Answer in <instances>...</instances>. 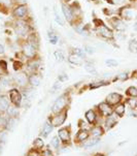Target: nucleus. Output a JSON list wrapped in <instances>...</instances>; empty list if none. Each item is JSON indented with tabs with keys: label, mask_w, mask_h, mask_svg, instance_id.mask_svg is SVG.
Here are the masks:
<instances>
[{
	"label": "nucleus",
	"mask_w": 137,
	"mask_h": 156,
	"mask_svg": "<svg viewBox=\"0 0 137 156\" xmlns=\"http://www.w3.org/2000/svg\"><path fill=\"white\" fill-rule=\"evenodd\" d=\"M69 105H70V96L69 93L66 92V93L62 94L61 96L58 97L56 101L54 102V105L52 107V112L53 114H57L62 112V111H65L68 109Z\"/></svg>",
	"instance_id": "1"
},
{
	"label": "nucleus",
	"mask_w": 137,
	"mask_h": 156,
	"mask_svg": "<svg viewBox=\"0 0 137 156\" xmlns=\"http://www.w3.org/2000/svg\"><path fill=\"white\" fill-rule=\"evenodd\" d=\"M21 53L23 54L24 57L29 59H34V58H37L38 56V49L36 47H34L32 44H30L27 39H24L21 43Z\"/></svg>",
	"instance_id": "2"
},
{
	"label": "nucleus",
	"mask_w": 137,
	"mask_h": 156,
	"mask_svg": "<svg viewBox=\"0 0 137 156\" xmlns=\"http://www.w3.org/2000/svg\"><path fill=\"white\" fill-rule=\"evenodd\" d=\"M12 16L15 20H27L29 19V9L26 3L15 5L12 10Z\"/></svg>",
	"instance_id": "3"
},
{
	"label": "nucleus",
	"mask_w": 137,
	"mask_h": 156,
	"mask_svg": "<svg viewBox=\"0 0 137 156\" xmlns=\"http://www.w3.org/2000/svg\"><path fill=\"white\" fill-rule=\"evenodd\" d=\"M66 119H67V110H65L60 113L54 114L52 117L49 118V122H51V124L54 127H59V126L64 124Z\"/></svg>",
	"instance_id": "4"
},
{
	"label": "nucleus",
	"mask_w": 137,
	"mask_h": 156,
	"mask_svg": "<svg viewBox=\"0 0 137 156\" xmlns=\"http://www.w3.org/2000/svg\"><path fill=\"white\" fill-rule=\"evenodd\" d=\"M9 98L10 100V104L20 108L23 102V95L21 93L19 88H12L9 91Z\"/></svg>",
	"instance_id": "5"
},
{
	"label": "nucleus",
	"mask_w": 137,
	"mask_h": 156,
	"mask_svg": "<svg viewBox=\"0 0 137 156\" xmlns=\"http://www.w3.org/2000/svg\"><path fill=\"white\" fill-rule=\"evenodd\" d=\"M61 7H62L63 15H64V17H65V20H66L71 26H75L76 19H75V16L73 14L72 9H71L70 5L68 3H61Z\"/></svg>",
	"instance_id": "6"
},
{
	"label": "nucleus",
	"mask_w": 137,
	"mask_h": 156,
	"mask_svg": "<svg viewBox=\"0 0 137 156\" xmlns=\"http://www.w3.org/2000/svg\"><path fill=\"white\" fill-rule=\"evenodd\" d=\"M28 78H29V76L27 75V73H26L25 71L21 70V71H18V73L15 75V76H14V81H15V83L17 84V86H18V87H20V88L26 89V88H27V87L29 86Z\"/></svg>",
	"instance_id": "7"
},
{
	"label": "nucleus",
	"mask_w": 137,
	"mask_h": 156,
	"mask_svg": "<svg viewBox=\"0 0 137 156\" xmlns=\"http://www.w3.org/2000/svg\"><path fill=\"white\" fill-rule=\"evenodd\" d=\"M96 31H97V35H99L100 37L107 39V41H114L115 39L114 31H112L108 26L105 25V24L100 26L98 28H96Z\"/></svg>",
	"instance_id": "8"
},
{
	"label": "nucleus",
	"mask_w": 137,
	"mask_h": 156,
	"mask_svg": "<svg viewBox=\"0 0 137 156\" xmlns=\"http://www.w3.org/2000/svg\"><path fill=\"white\" fill-rule=\"evenodd\" d=\"M98 111H99L100 115H101L102 117H105V118L114 114V108H112V105L107 104L106 101L100 102V104L98 105Z\"/></svg>",
	"instance_id": "9"
},
{
	"label": "nucleus",
	"mask_w": 137,
	"mask_h": 156,
	"mask_svg": "<svg viewBox=\"0 0 137 156\" xmlns=\"http://www.w3.org/2000/svg\"><path fill=\"white\" fill-rule=\"evenodd\" d=\"M109 23L112 25V28L117 31H124L126 29V25L124 23V20L121 19L118 16H114L109 19Z\"/></svg>",
	"instance_id": "10"
},
{
	"label": "nucleus",
	"mask_w": 137,
	"mask_h": 156,
	"mask_svg": "<svg viewBox=\"0 0 137 156\" xmlns=\"http://www.w3.org/2000/svg\"><path fill=\"white\" fill-rule=\"evenodd\" d=\"M122 99H123V96L120 93H118V92H112V93H109L107 95L105 101H106L107 104H109L110 105H112V107H115L117 105L121 104Z\"/></svg>",
	"instance_id": "11"
},
{
	"label": "nucleus",
	"mask_w": 137,
	"mask_h": 156,
	"mask_svg": "<svg viewBox=\"0 0 137 156\" xmlns=\"http://www.w3.org/2000/svg\"><path fill=\"white\" fill-rule=\"evenodd\" d=\"M59 137L61 140V142L63 143L64 145H67L70 143V140H71V133H70V126L68 127H64V128H61L59 130Z\"/></svg>",
	"instance_id": "12"
},
{
	"label": "nucleus",
	"mask_w": 137,
	"mask_h": 156,
	"mask_svg": "<svg viewBox=\"0 0 137 156\" xmlns=\"http://www.w3.org/2000/svg\"><path fill=\"white\" fill-rule=\"evenodd\" d=\"M118 16L123 20H132L133 19V12L128 6H124L118 9Z\"/></svg>",
	"instance_id": "13"
},
{
	"label": "nucleus",
	"mask_w": 137,
	"mask_h": 156,
	"mask_svg": "<svg viewBox=\"0 0 137 156\" xmlns=\"http://www.w3.org/2000/svg\"><path fill=\"white\" fill-rule=\"evenodd\" d=\"M28 83L31 88H36V87H38L41 83V78H40V76H39V73H31L28 78Z\"/></svg>",
	"instance_id": "14"
},
{
	"label": "nucleus",
	"mask_w": 137,
	"mask_h": 156,
	"mask_svg": "<svg viewBox=\"0 0 137 156\" xmlns=\"http://www.w3.org/2000/svg\"><path fill=\"white\" fill-rule=\"evenodd\" d=\"M10 105V100L6 94H0V114H6Z\"/></svg>",
	"instance_id": "15"
},
{
	"label": "nucleus",
	"mask_w": 137,
	"mask_h": 156,
	"mask_svg": "<svg viewBox=\"0 0 137 156\" xmlns=\"http://www.w3.org/2000/svg\"><path fill=\"white\" fill-rule=\"evenodd\" d=\"M26 39L29 41L30 44H32L34 47H36L37 49H39V44H40V38H39V35L37 34V32L35 31H32L27 35Z\"/></svg>",
	"instance_id": "16"
},
{
	"label": "nucleus",
	"mask_w": 137,
	"mask_h": 156,
	"mask_svg": "<svg viewBox=\"0 0 137 156\" xmlns=\"http://www.w3.org/2000/svg\"><path fill=\"white\" fill-rule=\"evenodd\" d=\"M67 60H68V62H69L70 64L74 65V66H81V65H83V63H84L83 62L84 59H81L80 56H77V55L74 54V53H71V54H69Z\"/></svg>",
	"instance_id": "17"
},
{
	"label": "nucleus",
	"mask_w": 137,
	"mask_h": 156,
	"mask_svg": "<svg viewBox=\"0 0 137 156\" xmlns=\"http://www.w3.org/2000/svg\"><path fill=\"white\" fill-rule=\"evenodd\" d=\"M86 119L89 122V124L93 125V124L96 123L97 120H98V116H97V114L94 110H89L86 112Z\"/></svg>",
	"instance_id": "18"
},
{
	"label": "nucleus",
	"mask_w": 137,
	"mask_h": 156,
	"mask_svg": "<svg viewBox=\"0 0 137 156\" xmlns=\"http://www.w3.org/2000/svg\"><path fill=\"white\" fill-rule=\"evenodd\" d=\"M90 136V130L88 129H80L76 134V141L77 142H86Z\"/></svg>",
	"instance_id": "19"
},
{
	"label": "nucleus",
	"mask_w": 137,
	"mask_h": 156,
	"mask_svg": "<svg viewBox=\"0 0 137 156\" xmlns=\"http://www.w3.org/2000/svg\"><path fill=\"white\" fill-rule=\"evenodd\" d=\"M47 37L50 39V43L52 44H57L59 43V35L56 31H54L53 29L47 31Z\"/></svg>",
	"instance_id": "20"
},
{
	"label": "nucleus",
	"mask_w": 137,
	"mask_h": 156,
	"mask_svg": "<svg viewBox=\"0 0 137 156\" xmlns=\"http://www.w3.org/2000/svg\"><path fill=\"white\" fill-rule=\"evenodd\" d=\"M84 67H85V70L87 71V73H90V75H93V76H97V75H98L96 67H95V65L92 62L86 61L85 64H84Z\"/></svg>",
	"instance_id": "21"
},
{
	"label": "nucleus",
	"mask_w": 137,
	"mask_h": 156,
	"mask_svg": "<svg viewBox=\"0 0 137 156\" xmlns=\"http://www.w3.org/2000/svg\"><path fill=\"white\" fill-rule=\"evenodd\" d=\"M6 115L9 116V118H15V117H18V116H19V108L15 107V105H9V108L7 109Z\"/></svg>",
	"instance_id": "22"
},
{
	"label": "nucleus",
	"mask_w": 137,
	"mask_h": 156,
	"mask_svg": "<svg viewBox=\"0 0 137 156\" xmlns=\"http://www.w3.org/2000/svg\"><path fill=\"white\" fill-rule=\"evenodd\" d=\"M90 133H91V134L93 136L99 137V136H101L102 134H103L104 130H103V128L101 127V125H94L93 127L90 129Z\"/></svg>",
	"instance_id": "23"
},
{
	"label": "nucleus",
	"mask_w": 137,
	"mask_h": 156,
	"mask_svg": "<svg viewBox=\"0 0 137 156\" xmlns=\"http://www.w3.org/2000/svg\"><path fill=\"white\" fill-rule=\"evenodd\" d=\"M115 123H117V119L115 118L114 114H112V115H110V116H108V117L105 118L104 124H105V127H106L107 129L114 127V126L115 125Z\"/></svg>",
	"instance_id": "24"
},
{
	"label": "nucleus",
	"mask_w": 137,
	"mask_h": 156,
	"mask_svg": "<svg viewBox=\"0 0 137 156\" xmlns=\"http://www.w3.org/2000/svg\"><path fill=\"white\" fill-rule=\"evenodd\" d=\"M53 127H54V126L52 125L51 122H49V121L46 122V123H44L43 129H41V136H47L50 133H52Z\"/></svg>",
	"instance_id": "25"
},
{
	"label": "nucleus",
	"mask_w": 137,
	"mask_h": 156,
	"mask_svg": "<svg viewBox=\"0 0 137 156\" xmlns=\"http://www.w3.org/2000/svg\"><path fill=\"white\" fill-rule=\"evenodd\" d=\"M114 113L118 117H123L124 114H125V105L124 104H118L115 105L114 109Z\"/></svg>",
	"instance_id": "26"
},
{
	"label": "nucleus",
	"mask_w": 137,
	"mask_h": 156,
	"mask_svg": "<svg viewBox=\"0 0 137 156\" xmlns=\"http://www.w3.org/2000/svg\"><path fill=\"white\" fill-rule=\"evenodd\" d=\"M105 85H108V82L107 81H97V82H93L89 85V88L91 90H94V89H97V88H100L102 86H105Z\"/></svg>",
	"instance_id": "27"
},
{
	"label": "nucleus",
	"mask_w": 137,
	"mask_h": 156,
	"mask_svg": "<svg viewBox=\"0 0 137 156\" xmlns=\"http://www.w3.org/2000/svg\"><path fill=\"white\" fill-rule=\"evenodd\" d=\"M33 149H36L38 150V151H40L41 149H43V147L44 146V143H43V140L41 139V137H37V139H35V141L33 142Z\"/></svg>",
	"instance_id": "28"
},
{
	"label": "nucleus",
	"mask_w": 137,
	"mask_h": 156,
	"mask_svg": "<svg viewBox=\"0 0 137 156\" xmlns=\"http://www.w3.org/2000/svg\"><path fill=\"white\" fill-rule=\"evenodd\" d=\"M54 57L58 62H62L65 60V55L62 50H56V51L54 52Z\"/></svg>",
	"instance_id": "29"
},
{
	"label": "nucleus",
	"mask_w": 137,
	"mask_h": 156,
	"mask_svg": "<svg viewBox=\"0 0 137 156\" xmlns=\"http://www.w3.org/2000/svg\"><path fill=\"white\" fill-rule=\"evenodd\" d=\"M99 137L97 136H94L93 139H90L89 141H86V143L84 144V147L85 148H89V147H93L95 145H97L99 143Z\"/></svg>",
	"instance_id": "30"
},
{
	"label": "nucleus",
	"mask_w": 137,
	"mask_h": 156,
	"mask_svg": "<svg viewBox=\"0 0 137 156\" xmlns=\"http://www.w3.org/2000/svg\"><path fill=\"white\" fill-rule=\"evenodd\" d=\"M72 53H74V54H76L77 56H80L81 59H84V60L87 59V54H86L85 50L81 49V48H74Z\"/></svg>",
	"instance_id": "31"
},
{
	"label": "nucleus",
	"mask_w": 137,
	"mask_h": 156,
	"mask_svg": "<svg viewBox=\"0 0 137 156\" xmlns=\"http://www.w3.org/2000/svg\"><path fill=\"white\" fill-rule=\"evenodd\" d=\"M0 71L2 75H9V69H7V62L3 59H0Z\"/></svg>",
	"instance_id": "32"
},
{
	"label": "nucleus",
	"mask_w": 137,
	"mask_h": 156,
	"mask_svg": "<svg viewBox=\"0 0 137 156\" xmlns=\"http://www.w3.org/2000/svg\"><path fill=\"white\" fill-rule=\"evenodd\" d=\"M126 93H127L128 96L130 97H137V88L136 87H129V88L127 89V91H126Z\"/></svg>",
	"instance_id": "33"
},
{
	"label": "nucleus",
	"mask_w": 137,
	"mask_h": 156,
	"mask_svg": "<svg viewBox=\"0 0 137 156\" xmlns=\"http://www.w3.org/2000/svg\"><path fill=\"white\" fill-rule=\"evenodd\" d=\"M55 21H56L57 24H59L60 26H64L65 21L61 16H60L59 12H57V9H55Z\"/></svg>",
	"instance_id": "34"
},
{
	"label": "nucleus",
	"mask_w": 137,
	"mask_h": 156,
	"mask_svg": "<svg viewBox=\"0 0 137 156\" xmlns=\"http://www.w3.org/2000/svg\"><path fill=\"white\" fill-rule=\"evenodd\" d=\"M7 141V129L3 128L0 130V144H3Z\"/></svg>",
	"instance_id": "35"
},
{
	"label": "nucleus",
	"mask_w": 137,
	"mask_h": 156,
	"mask_svg": "<svg viewBox=\"0 0 137 156\" xmlns=\"http://www.w3.org/2000/svg\"><path fill=\"white\" fill-rule=\"evenodd\" d=\"M127 104L129 105L130 109L135 110L136 108H137V99H136V97H131V98H129L127 100Z\"/></svg>",
	"instance_id": "36"
},
{
	"label": "nucleus",
	"mask_w": 137,
	"mask_h": 156,
	"mask_svg": "<svg viewBox=\"0 0 137 156\" xmlns=\"http://www.w3.org/2000/svg\"><path fill=\"white\" fill-rule=\"evenodd\" d=\"M23 66H24V63L22 61H20V60H15L14 62V69L17 71H21L23 70Z\"/></svg>",
	"instance_id": "37"
},
{
	"label": "nucleus",
	"mask_w": 137,
	"mask_h": 156,
	"mask_svg": "<svg viewBox=\"0 0 137 156\" xmlns=\"http://www.w3.org/2000/svg\"><path fill=\"white\" fill-rule=\"evenodd\" d=\"M105 64H106V66H108V67H115L118 65V62L115 59H111V58H110V59L105 60Z\"/></svg>",
	"instance_id": "38"
},
{
	"label": "nucleus",
	"mask_w": 137,
	"mask_h": 156,
	"mask_svg": "<svg viewBox=\"0 0 137 156\" xmlns=\"http://www.w3.org/2000/svg\"><path fill=\"white\" fill-rule=\"evenodd\" d=\"M136 48H137L136 39H132V41H130V43H129V50H130V52L136 51Z\"/></svg>",
	"instance_id": "39"
},
{
	"label": "nucleus",
	"mask_w": 137,
	"mask_h": 156,
	"mask_svg": "<svg viewBox=\"0 0 137 156\" xmlns=\"http://www.w3.org/2000/svg\"><path fill=\"white\" fill-rule=\"evenodd\" d=\"M84 50H85L86 54H88V55H93L95 53V49L92 46H89V44H86Z\"/></svg>",
	"instance_id": "40"
},
{
	"label": "nucleus",
	"mask_w": 137,
	"mask_h": 156,
	"mask_svg": "<svg viewBox=\"0 0 137 156\" xmlns=\"http://www.w3.org/2000/svg\"><path fill=\"white\" fill-rule=\"evenodd\" d=\"M51 145H52L53 147L55 148V149H57V148H59V146H60V137L55 136L54 139L52 140Z\"/></svg>",
	"instance_id": "41"
},
{
	"label": "nucleus",
	"mask_w": 137,
	"mask_h": 156,
	"mask_svg": "<svg viewBox=\"0 0 137 156\" xmlns=\"http://www.w3.org/2000/svg\"><path fill=\"white\" fill-rule=\"evenodd\" d=\"M60 88H61V82H56V83L54 84V86H53V88L51 89V93H55L56 91H58Z\"/></svg>",
	"instance_id": "42"
},
{
	"label": "nucleus",
	"mask_w": 137,
	"mask_h": 156,
	"mask_svg": "<svg viewBox=\"0 0 137 156\" xmlns=\"http://www.w3.org/2000/svg\"><path fill=\"white\" fill-rule=\"evenodd\" d=\"M128 78H129V76H128V73H120V75H118V76H117V80L126 81Z\"/></svg>",
	"instance_id": "43"
},
{
	"label": "nucleus",
	"mask_w": 137,
	"mask_h": 156,
	"mask_svg": "<svg viewBox=\"0 0 137 156\" xmlns=\"http://www.w3.org/2000/svg\"><path fill=\"white\" fill-rule=\"evenodd\" d=\"M39 155H40V151H38L36 149H31L27 154V156H39Z\"/></svg>",
	"instance_id": "44"
},
{
	"label": "nucleus",
	"mask_w": 137,
	"mask_h": 156,
	"mask_svg": "<svg viewBox=\"0 0 137 156\" xmlns=\"http://www.w3.org/2000/svg\"><path fill=\"white\" fill-rule=\"evenodd\" d=\"M93 23H94V25H95V27H96V28H98V27H100V26H102V25H104V22L102 20H100V19H94Z\"/></svg>",
	"instance_id": "45"
},
{
	"label": "nucleus",
	"mask_w": 137,
	"mask_h": 156,
	"mask_svg": "<svg viewBox=\"0 0 137 156\" xmlns=\"http://www.w3.org/2000/svg\"><path fill=\"white\" fill-rule=\"evenodd\" d=\"M40 156H54L53 152L50 149H44L40 152Z\"/></svg>",
	"instance_id": "46"
},
{
	"label": "nucleus",
	"mask_w": 137,
	"mask_h": 156,
	"mask_svg": "<svg viewBox=\"0 0 137 156\" xmlns=\"http://www.w3.org/2000/svg\"><path fill=\"white\" fill-rule=\"evenodd\" d=\"M58 80H59L60 82H65V81H67L68 80V76L66 75V73H61L59 76H58Z\"/></svg>",
	"instance_id": "47"
},
{
	"label": "nucleus",
	"mask_w": 137,
	"mask_h": 156,
	"mask_svg": "<svg viewBox=\"0 0 137 156\" xmlns=\"http://www.w3.org/2000/svg\"><path fill=\"white\" fill-rule=\"evenodd\" d=\"M4 53H5V49H4L3 44H0V55H4Z\"/></svg>",
	"instance_id": "48"
},
{
	"label": "nucleus",
	"mask_w": 137,
	"mask_h": 156,
	"mask_svg": "<svg viewBox=\"0 0 137 156\" xmlns=\"http://www.w3.org/2000/svg\"><path fill=\"white\" fill-rule=\"evenodd\" d=\"M71 1H72V0H63V2H61V3H68L69 4Z\"/></svg>",
	"instance_id": "49"
},
{
	"label": "nucleus",
	"mask_w": 137,
	"mask_h": 156,
	"mask_svg": "<svg viewBox=\"0 0 137 156\" xmlns=\"http://www.w3.org/2000/svg\"><path fill=\"white\" fill-rule=\"evenodd\" d=\"M105 1H107L110 4H115V1H112V0H105Z\"/></svg>",
	"instance_id": "50"
},
{
	"label": "nucleus",
	"mask_w": 137,
	"mask_h": 156,
	"mask_svg": "<svg viewBox=\"0 0 137 156\" xmlns=\"http://www.w3.org/2000/svg\"><path fill=\"white\" fill-rule=\"evenodd\" d=\"M96 156H104V155H102V154H97Z\"/></svg>",
	"instance_id": "51"
},
{
	"label": "nucleus",
	"mask_w": 137,
	"mask_h": 156,
	"mask_svg": "<svg viewBox=\"0 0 137 156\" xmlns=\"http://www.w3.org/2000/svg\"><path fill=\"white\" fill-rule=\"evenodd\" d=\"M136 78H137V71H136Z\"/></svg>",
	"instance_id": "52"
},
{
	"label": "nucleus",
	"mask_w": 137,
	"mask_h": 156,
	"mask_svg": "<svg viewBox=\"0 0 137 156\" xmlns=\"http://www.w3.org/2000/svg\"><path fill=\"white\" fill-rule=\"evenodd\" d=\"M135 52H136V53H137V48H136V51H135Z\"/></svg>",
	"instance_id": "53"
}]
</instances>
